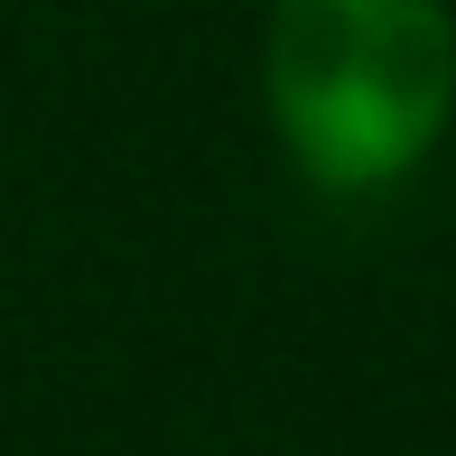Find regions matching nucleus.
Returning <instances> with one entry per match:
<instances>
[{
    "label": "nucleus",
    "instance_id": "f257e3e1",
    "mask_svg": "<svg viewBox=\"0 0 456 456\" xmlns=\"http://www.w3.org/2000/svg\"><path fill=\"white\" fill-rule=\"evenodd\" d=\"M261 85L289 159L363 196L438 150L456 112V19L447 0H280Z\"/></svg>",
    "mask_w": 456,
    "mask_h": 456
}]
</instances>
